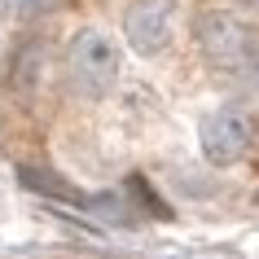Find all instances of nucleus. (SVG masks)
I'll return each mask as SVG.
<instances>
[{
    "label": "nucleus",
    "mask_w": 259,
    "mask_h": 259,
    "mask_svg": "<svg viewBox=\"0 0 259 259\" xmlns=\"http://www.w3.org/2000/svg\"><path fill=\"white\" fill-rule=\"evenodd\" d=\"M44 62H49L44 40H22V44H18L14 53H9V66H5V88H9V97H18V101L27 106L31 97L40 93Z\"/></svg>",
    "instance_id": "39448f33"
},
{
    "label": "nucleus",
    "mask_w": 259,
    "mask_h": 259,
    "mask_svg": "<svg viewBox=\"0 0 259 259\" xmlns=\"http://www.w3.org/2000/svg\"><path fill=\"white\" fill-rule=\"evenodd\" d=\"M22 185L27 189H35V193H49V198H66V202H79L83 211H88V193H79L75 185H62V180L53 176V171H35V167H22Z\"/></svg>",
    "instance_id": "423d86ee"
},
{
    "label": "nucleus",
    "mask_w": 259,
    "mask_h": 259,
    "mask_svg": "<svg viewBox=\"0 0 259 259\" xmlns=\"http://www.w3.org/2000/svg\"><path fill=\"white\" fill-rule=\"evenodd\" d=\"M250 141H255V123L246 119L242 110H233V106L215 110V114L202 123V154L215 167L242 163L246 150H250Z\"/></svg>",
    "instance_id": "20e7f679"
},
{
    "label": "nucleus",
    "mask_w": 259,
    "mask_h": 259,
    "mask_svg": "<svg viewBox=\"0 0 259 259\" xmlns=\"http://www.w3.org/2000/svg\"><path fill=\"white\" fill-rule=\"evenodd\" d=\"M171 18L176 0H132L123 14V35L141 57H154L171 44Z\"/></svg>",
    "instance_id": "7ed1b4c3"
},
{
    "label": "nucleus",
    "mask_w": 259,
    "mask_h": 259,
    "mask_svg": "<svg viewBox=\"0 0 259 259\" xmlns=\"http://www.w3.org/2000/svg\"><path fill=\"white\" fill-rule=\"evenodd\" d=\"M193 35L202 53L224 70H255L259 66V40L237 14L229 9H202L193 18Z\"/></svg>",
    "instance_id": "f257e3e1"
},
{
    "label": "nucleus",
    "mask_w": 259,
    "mask_h": 259,
    "mask_svg": "<svg viewBox=\"0 0 259 259\" xmlns=\"http://www.w3.org/2000/svg\"><path fill=\"white\" fill-rule=\"evenodd\" d=\"M66 70H70V88L88 101H101V97L114 88L119 79V49L110 35L101 31H79L70 40V53H66Z\"/></svg>",
    "instance_id": "f03ea898"
},
{
    "label": "nucleus",
    "mask_w": 259,
    "mask_h": 259,
    "mask_svg": "<svg viewBox=\"0 0 259 259\" xmlns=\"http://www.w3.org/2000/svg\"><path fill=\"white\" fill-rule=\"evenodd\" d=\"M62 0H22V9L27 14H49V9H57Z\"/></svg>",
    "instance_id": "0eeeda50"
}]
</instances>
